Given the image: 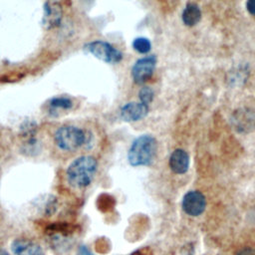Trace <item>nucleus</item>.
Wrapping results in <instances>:
<instances>
[{
	"mask_svg": "<svg viewBox=\"0 0 255 255\" xmlns=\"http://www.w3.org/2000/svg\"><path fill=\"white\" fill-rule=\"evenodd\" d=\"M189 166V156L188 153L181 148L175 149L169 157V167L177 174L185 173Z\"/></svg>",
	"mask_w": 255,
	"mask_h": 255,
	"instance_id": "obj_10",
	"label": "nucleus"
},
{
	"mask_svg": "<svg viewBox=\"0 0 255 255\" xmlns=\"http://www.w3.org/2000/svg\"><path fill=\"white\" fill-rule=\"evenodd\" d=\"M156 140L150 134H142L136 137L128 153L129 164L132 166L149 165L155 156Z\"/></svg>",
	"mask_w": 255,
	"mask_h": 255,
	"instance_id": "obj_2",
	"label": "nucleus"
},
{
	"mask_svg": "<svg viewBox=\"0 0 255 255\" xmlns=\"http://www.w3.org/2000/svg\"><path fill=\"white\" fill-rule=\"evenodd\" d=\"M132 48L139 54H146L150 51L151 43L144 37H138L132 41Z\"/></svg>",
	"mask_w": 255,
	"mask_h": 255,
	"instance_id": "obj_14",
	"label": "nucleus"
},
{
	"mask_svg": "<svg viewBox=\"0 0 255 255\" xmlns=\"http://www.w3.org/2000/svg\"><path fill=\"white\" fill-rule=\"evenodd\" d=\"M85 49L96 58L106 63H118L123 58V54L118 49H116L110 43L101 40L88 43L85 46Z\"/></svg>",
	"mask_w": 255,
	"mask_h": 255,
	"instance_id": "obj_4",
	"label": "nucleus"
},
{
	"mask_svg": "<svg viewBox=\"0 0 255 255\" xmlns=\"http://www.w3.org/2000/svg\"><path fill=\"white\" fill-rule=\"evenodd\" d=\"M77 255H94L89 248H87L86 246L82 245L79 247L78 251H77Z\"/></svg>",
	"mask_w": 255,
	"mask_h": 255,
	"instance_id": "obj_17",
	"label": "nucleus"
},
{
	"mask_svg": "<svg viewBox=\"0 0 255 255\" xmlns=\"http://www.w3.org/2000/svg\"><path fill=\"white\" fill-rule=\"evenodd\" d=\"M73 106V102L67 97H56L50 100L49 107L52 112H57L59 110H70Z\"/></svg>",
	"mask_w": 255,
	"mask_h": 255,
	"instance_id": "obj_13",
	"label": "nucleus"
},
{
	"mask_svg": "<svg viewBox=\"0 0 255 255\" xmlns=\"http://www.w3.org/2000/svg\"><path fill=\"white\" fill-rule=\"evenodd\" d=\"M0 255H9L8 252L2 248H0Z\"/></svg>",
	"mask_w": 255,
	"mask_h": 255,
	"instance_id": "obj_19",
	"label": "nucleus"
},
{
	"mask_svg": "<svg viewBox=\"0 0 255 255\" xmlns=\"http://www.w3.org/2000/svg\"><path fill=\"white\" fill-rule=\"evenodd\" d=\"M148 113V106L142 103H128L121 109V118L126 122H137Z\"/></svg>",
	"mask_w": 255,
	"mask_h": 255,
	"instance_id": "obj_8",
	"label": "nucleus"
},
{
	"mask_svg": "<svg viewBox=\"0 0 255 255\" xmlns=\"http://www.w3.org/2000/svg\"><path fill=\"white\" fill-rule=\"evenodd\" d=\"M63 10L61 4L56 0H49L44 6L42 23L46 29H54L61 24Z\"/></svg>",
	"mask_w": 255,
	"mask_h": 255,
	"instance_id": "obj_7",
	"label": "nucleus"
},
{
	"mask_svg": "<svg viewBox=\"0 0 255 255\" xmlns=\"http://www.w3.org/2000/svg\"><path fill=\"white\" fill-rule=\"evenodd\" d=\"M11 249L14 255H45L40 245L25 238L15 239L11 244Z\"/></svg>",
	"mask_w": 255,
	"mask_h": 255,
	"instance_id": "obj_9",
	"label": "nucleus"
},
{
	"mask_svg": "<svg viewBox=\"0 0 255 255\" xmlns=\"http://www.w3.org/2000/svg\"><path fill=\"white\" fill-rule=\"evenodd\" d=\"M98 162L91 155H82L73 160L66 171L68 183L75 188L88 186L97 172Z\"/></svg>",
	"mask_w": 255,
	"mask_h": 255,
	"instance_id": "obj_1",
	"label": "nucleus"
},
{
	"mask_svg": "<svg viewBox=\"0 0 255 255\" xmlns=\"http://www.w3.org/2000/svg\"><path fill=\"white\" fill-rule=\"evenodd\" d=\"M182 21L186 26H194L201 18V11L196 4L189 3L182 12Z\"/></svg>",
	"mask_w": 255,
	"mask_h": 255,
	"instance_id": "obj_12",
	"label": "nucleus"
},
{
	"mask_svg": "<svg viewBox=\"0 0 255 255\" xmlns=\"http://www.w3.org/2000/svg\"><path fill=\"white\" fill-rule=\"evenodd\" d=\"M155 64L156 57L154 55L137 60L131 69V76L134 83L138 85L145 83L152 76Z\"/></svg>",
	"mask_w": 255,
	"mask_h": 255,
	"instance_id": "obj_5",
	"label": "nucleus"
},
{
	"mask_svg": "<svg viewBox=\"0 0 255 255\" xmlns=\"http://www.w3.org/2000/svg\"><path fill=\"white\" fill-rule=\"evenodd\" d=\"M255 121L254 117L250 112H246L244 110H241V112L234 113V119H232V122L234 123V127L239 131H245L247 129H251L254 125L253 122Z\"/></svg>",
	"mask_w": 255,
	"mask_h": 255,
	"instance_id": "obj_11",
	"label": "nucleus"
},
{
	"mask_svg": "<svg viewBox=\"0 0 255 255\" xmlns=\"http://www.w3.org/2000/svg\"><path fill=\"white\" fill-rule=\"evenodd\" d=\"M246 8L251 15L255 16V0H247Z\"/></svg>",
	"mask_w": 255,
	"mask_h": 255,
	"instance_id": "obj_16",
	"label": "nucleus"
},
{
	"mask_svg": "<svg viewBox=\"0 0 255 255\" xmlns=\"http://www.w3.org/2000/svg\"><path fill=\"white\" fill-rule=\"evenodd\" d=\"M56 145L66 151H75L86 141V133L75 126H63L57 129L54 135Z\"/></svg>",
	"mask_w": 255,
	"mask_h": 255,
	"instance_id": "obj_3",
	"label": "nucleus"
},
{
	"mask_svg": "<svg viewBox=\"0 0 255 255\" xmlns=\"http://www.w3.org/2000/svg\"><path fill=\"white\" fill-rule=\"evenodd\" d=\"M138 97H139L140 103L148 106V104H150L151 101L153 100V91L148 87L141 88L138 93Z\"/></svg>",
	"mask_w": 255,
	"mask_h": 255,
	"instance_id": "obj_15",
	"label": "nucleus"
},
{
	"mask_svg": "<svg viewBox=\"0 0 255 255\" xmlns=\"http://www.w3.org/2000/svg\"><path fill=\"white\" fill-rule=\"evenodd\" d=\"M206 206V200L204 195L197 191H188L182 199V209L184 212L190 216L200 215Z\"/></svg>",
	"mask_w": 255,
	"mask_h": 255,
	"instance_id": "obj_6",
	"label": "nucleus"
},
{
	"mask_svg": "<svg viewBox=\"0 0 255 255\" xmlns=\"http://www.w3.org/2000/svg\"><path fill=\"white\" fill-rule=\"evenodd\" d=\"M236 255H255V250L252 248H244L238 251Z\"/></svg>",
	"mask_w": 255,
	"mask_h": 255,
	"instance_id": "obj_18",
	"label": "nucleus"
}]
</instances>
